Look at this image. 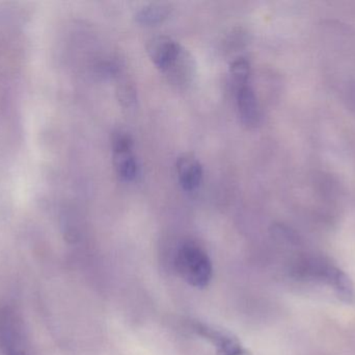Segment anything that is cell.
<instances>
[{
  "label": "cell",
  "instance_id": "30bf717a",
  "mask_svg": "<svg viewBox=\"0 0 355 355\" xmlns=\"http://www.w3.org/2000/svg\"><path fill=\"white\" fill-rule=\"evenodd\" d=\"M12 355H26L24 354V352H21V354H12Z\"/></svg>",
  "mask_w": 355,
  "mask_h": 355
},
{
  "label": "cell",
  "instance_id": "ba28073f",
  "mask_svg": "<svg viewBox=\"0 0 355 355\" xmlns=\"http://www.w3.org/2000/svg\"><path fill=\"white\" fill-rule=\"evenodd\" d=\"M119 99L122 102L124 108H132L137 101V92L133 89L132 85L128 83H123L118 90Z\"/></svg>",
  "mask_w": 355,
  "mask_h": 355
},
{
  "label": "cell",
  "instance_id": "5b68a950",
  "mask_svg": "<svg viewBox=\"0 0 355 355\" xmlns=\"http://www.w3.org/2000/svg\"><path fill=\"white\" fill-rule=\"evenodd\" d=\"M180 183L186 191L196 190L202 179V167L192 154H185L177 160Z\"/></svg>",
  "mask_w": 355,
  "mask_h": 355
},
{
  "label": "cell",
  "instance_id": "9c48e42d",
  "mask_svg": "<svg viewBox=\"0 0 355 355\" xmlns=\"http://www.w3.org/2000/svg\"><path fill=\"white\" fill-rule=\"evenodd\" d=\"M352 102H354V106H355V87L354 89H352Z\"/></svg>",
  "mask_w": 355,
  "mask_h": 355
},
{
  "label": "cell",
  "instance_id": "8992f818",
  "mask_svg": "<svg viewBox=\"0 0 355 355\" xmlns=\"http://www.w3.org/2000/svg\"><path fill=\"white\" fill-rule=\"evenodd\" d=\"M172 12L170 4L164 2H154L139 8L135 15L137 22L141 24L152 25L164 22Z\"/></svg>",
  "mask_w": 355,
  "mask_h": 355
},
{
  "label": "cell",
  "instance_id": "277c9868",
  "mask_svg": "<svg viewBox=\"0 0 355 355\" xmlns=\"http://www.w3.org/2000/svg\"><path fill=\"white\" fill-rule=\"evenodd\" d=\"M237 104L242 122L246 126H257L260 121V110L256 94L250 83L237 88Z\"/></svg>",
  "mask_w": 355,
  "mask_h": 355
},
{
  "label": "cell",
  "instance_id": "7a4b0ae2",
  "mask_svg": "<svg viewBox=\"0 0 355 355\" xmlns=\"http://www.w3.org/2000/svg\"><path fill=\"white\" fill-rule=\"evenodd\" d=\"M133 140L128 131H116L112 138L114 165L116 173L124 181H130L137 177V162L133 156Z\"/></svg>",
  "mask_w": 355,
  "mask_h": 355
},
{
  "label": "cell",
  "instance_id": "52a82bcc",
  "mask_svg": "<svg viewBox=\"0 0 355 355\" xmlns=\"http://www.w3.org/2000/svg\"><path fill=\"white\" fill-rule=\"evenodd\" d=\"M231 74L236 88L250 83V66L246 58H238L231 64Z\"/></svg>",
  "mask_w": 355,
  "mask_h": 355
},
{
  "label": "cell",
  "instance_id": "6da1fadb",
  "mask_svg": "<svg viewBox=\"0 0 355 355\" xmlns=\"http://www.w3.org/2000/svg\"><path fill=\"white\" fill-rule=\"evenodd\" d=\"M180 276L193 288L204 289L212 279L213 268L210 256L193 242L184 243L176 256Z\"/></svg>",
  "mask_w": 355,
  "mask_h": 355
},
{
  "label": "cell",
  "instance_id": "3957f363",
  "mask_svg": "<svg viewBox=\"0 0 355 355\" xmlns=\"http://www.w3.org/2000/svg\"><path fill=\"white\" fill-rule=\"evenodd\" d=\"M183 50L178 42L168 35H156L147 44L150 58L162 72H166L176 62Z\"/></svg>",
  "mask_w": 355,
  "mask_h": 355
}]
</instances>
